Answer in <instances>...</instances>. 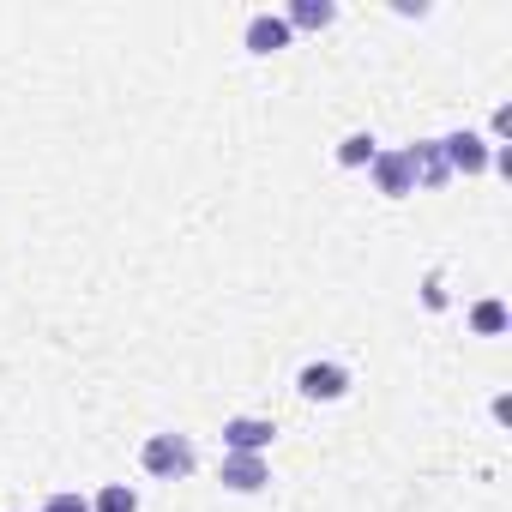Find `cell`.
<instances>
[{"label":"cell","instance_id":"8992f818","mask_svg":"<svg viewBox=\"0 0 512 512\" xmlns=\"http://www.w3.org/2000/svg\"><path fill=\"white\" fill-rule=\"evenodd\" d=\"M368 169H374V187H380L386 199H404V193H416V169H410V151H404V145H398V151H380Z\"/></svg>","mask_w":512,"mask_h":512},{"label":"cell","instance_id":"3957f363","mask_svg":"<svg viewBox=\"0 0 512 512\" xmlns=\"http://www.w3.org/2000/svg\"><path fill=\"white\" fill-rule=\"evenodd\" d=\"M440 157H446L452 175H482V169H494V145H488L482 133H446V139H440Z\"/></svg>","mask_w":512,"mask_h":512},{"label":"cell","instance_id":"6da1fadb","mask_svg":"<svg viewBox=\"0 0 512 512\" xmlns=\"http://www.w3.org/2000/svg\"><path fill=\"white\" fill-rule=\"evenodd\" d=\"M139 464H145V476L181 482V476H193L199 452H193V440H187V434H151V440L139 446Z\"/></svg>","mask_w":512,"mask_h":512},{"label":"cell","instance_id":"8fae6325","mask_svg":"<svg viewBox=\"0 0 512 512\" xmlns=\"http://www.w3.org/2000/svg\"><path fill=\"white\" fill-rule=\"evenodd\" d=\"M91 512H139V494H133L127 482H109V488L91 500Z\"/></svg>","mask_w":512,"mask_h":512},{"label":"cell","instance_id":"7a4b0ae2","mask_svg":"<svg viewBox=\"0 0 512 512\" xmlns=\"http://www.w3.org/2000/svg\"><path fill=\"white\" fill-rule=\"evenodd\" d=\"M272 440H278V422H272V416H229V422H223V452L266 458Z\"/></svg>","mask_w":512,"mask_h":512},{"label":"cell","instance_id":"ba28073f","mask_svg":"<svg viewBox=\"0 0 512 512\" xmlns=\"http://www.w3.org/2000/svg\"><path fill=\"white\" fill-rule=\"evenodd\" d=\"M410 151V169H416V187H446V157H440V139H422V145H404Z\"/></svg>","mask_w":512,"mask_h":512},{"label":"cell","instance_id":"7c38bea8","mask_svg":"<svg viewBox=\"0 0 512 512\" xmlns=\"http://www.w3.org/2000/svg\"><path fill=\"white\" fill-rule=\"evenodd\" d=\"M470 326H476L482 338L506 332V302H476V308H470Z\"/></svg>","mask_w":512,"mask_h":512},{"label":"cell","instance_id":"30bf717a","mask_svg":"<svg viewBox=\"0 0 512 512\" xmlns=\"http://www.w3.org/2000/svg\"><path fill=\"white\" fill-rule=\"evenodd\" d=\"M374 157H380V139H374V133H350V139L338 145V163H344V169H368Z\"/></svg>","mask_w":512,"mask_h":512},{"label":"cell","instance_id":"5b68a950","mask_svg":"<svg viewBox=\"0 0 512 512\" xmlns=\"http://www.w3.org/2000/svg\"><path fill=\"white\" fill-rule=\"evenodd\" d=\"M217 482H223V488H235V494H260V488L272 482V470H266V458L223 452V464H217Z\"/></svg>","mask_w":512,"mask_h":512},{"label":"cell","instance_id":"9c48e42d","mask_svg":"<svg viewBox=\"0 0 512 512\" xmlns=\"http://www.w3.org/2000/svg\"><path fill=\"white\" fill-rule=\"evenodd\" d=\"M332 19H338L332 0H296V7L284 13V25H290V31H326Z\"/></svg>","mask_w":512,"mask_h":512},{"label":"cell","instance_id":"52a82bcc","mask_svg":"<svg viewBox=\"0 0 512 512\" xmlns=\"http://www.w3.org/2000/svg\"><path fill=\"white\" fill-rule=\"evenodd\" d=\"M290 37H296V31H290L278 13H253V19H247V49H253V55H278V49H290Z\"/></svg>","mask_w":512,"mask_h":512},{"label":"cell","instance_id":"4fadbf2b","mask_svg":"<svg viewBox=\"0 0 512 512\" xmlns=\"http://www.w3.org/2000/svg\"><path fill=\"white\" fill-rule=\"evenodd\" d=\"M43 512H91V500H85L79 488H61V494H49V500H43Z\"/></svg>","mask_w":512,"mask_h":512},{"label":"cell","instance_id":"277c9868","mask_svg":"<svg viewBox=\"0 0 512 512\" xmlns=\"http://www.w3.org/2000/svg\"><path fill=\"white\" fill-rule=\"evenodd\" d=\"M296 392L314 398V404H338V398L350 392V368H338V362H308V368L296 374Z\"/></svg>","mask_w":512,"mask_h":512}]
</instances>
